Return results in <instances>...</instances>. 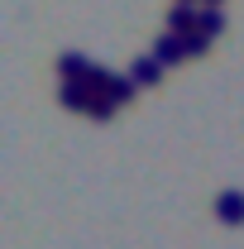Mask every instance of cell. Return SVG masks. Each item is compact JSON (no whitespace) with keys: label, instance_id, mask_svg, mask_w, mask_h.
I'll return each mask as SVG.
<instances>
[{"label":"cell","instance_id":"1","mask_svg":"<svg viewBox=\"0 0 244 249\" xmlns=\"http://www.w3.org/2000/svg\"><path fill=\"white\" fill-rule=\"evenodd\" d=\"M91 72H96V62L87 58V53H62L58 58V77L62 82H87Z\"/></svg>","mask_w":244,"mask_h":249},{"label":"cell","instance_id":"2","mask_svg":"<svg viewBox=\"0 0 244 249\" xmlns=\"http://www.w3.org/2000/svg\"><path fill=\"white\" fill-rule=\"evenodd\" d=\"M153 58L163 62V67H173V62H182V58H187V43L177 38V34H168V29H163L158 38H153Z\"/></svg>","mask_w":244,"mask_h":249},{"label":"cell","instance_id":"3","mask_svg":"<svg viewBox=\"0 0 244 249\" xmlns=\"http://www.w3.org/2000/svg\"><path fill=\"white\" fill-rule=\"evenodd\" d=\"M58 101L67 106V110H91L96 91L87 87V82H62V87H58Z\"/></svg>","mask_w":244,"mask_h":249},{"label":"cell","instance_id":"4","mask_svg":"<svg viewBox=\"0 0 244 249\" xmlns=\"http://www.w3.org/2000/svg\"><path fill=\"white\" fill-rule=\"evenodd\" d=\"M196 24H201V10H192V5H173L168 10V34L187 38V34H196Z\"/></svg>","mask_w":244,"mask_h":249},{"label":"cell","instance_id":"5","mask_svg":"<svg viewBox=\"0 0 244 249\" xmlns=\"http://www.w3.org/2000/svg\"><path fill=\"white\" fill-rule=\"evenodd\" d=\"M129 77H134L139 87H158V82H163V62L153 58V53H144V58L129 62Z\"/></svg>","mask_w":244,"mask_h":249},{"label":"cell","instance_id":"6","mask_svg":"<svg viewBox=\"0 0 244 249\" xmlns=\"http://www.w3.org/2000/svg\"><path fill=\"white\" fill-rule=\"evenodd\" d=\"M215 216L225 225H244V192H220L215 196Z\"/></svg>","mask_w":244,"mask_h":249},{"label":"cell","instance_id":"7","mask_svg":"<svg viewBox=\"0 0 244 249\" xmlns=\"http://www.w3.org/2000/svg\"><path fill=\"white\" fill-rule=\"evenodd\" d=\"M134 91H139V82H134L129 72H124V77H120V72H110V77H105V96H110L115 106H129Z\"/></svg>","mask_w":244,"mask_h":249},{"label":"cell","instance_id":"8","mask_svg":"<svg viewBox=\"0 0 244 249\" xmlns=\"http://www.w3.org/2000/svg\"><path fill=\"white\" fill-rule=\"evenodd\" d=\"M220 29H225V10H220V5H206V10H201V24H196V34L215 38Z\"/></svg>","mask_w":244,"mask_h":249},{"label":"cell","instance_id":"9","mask_svg":"<svg viewBox=\"0 0 244 249\" xmlns=\"http://www.w3.org/2000/svg\"><path fill=\"white\" fill-rule=\"evenodd\" d=\"M182 43H187V58H201V53L211 48V38H206V34H187Z\"/></svg>","mask_w":244,"mask_h":249},{"label":"cell","instance_id":"10","mask_svg":"<svg viewBox=\"0 0 244 249\" xmlns=\"http://www.w3.org/2000/svg\"><path fill=\"white\" fill-rule=\"evenodd\" d=\"M87 115H96V120H110V115H115V101H110V96H96Z\"/></svg>","mask_w":244,"mask_h":249},{"label":"cell","instance_id":"11","mask_svg":"<svg viewBox=\"0 0 244 249\" xmlns=\"http://www.w3.org/2000/svg\"><path fill=\"white\" fill-rule=\"evenodd\" d=\"M177 5H196V0H177Z\"/></svg>","mask_w":244,"mask_h":249},{"label":"cell","instance_id":"12","mask_svg":"<svg viewBox=\"0 0 244 249\" xmlns=\"http://www.w3.org/2000/svg\"><path fill=\"white\" fill-rule=\"evenodd\" d=\"M206 5H220V0H206Z\"/></svg>","mask_w":244,"mask_h":249}]
</instances>
